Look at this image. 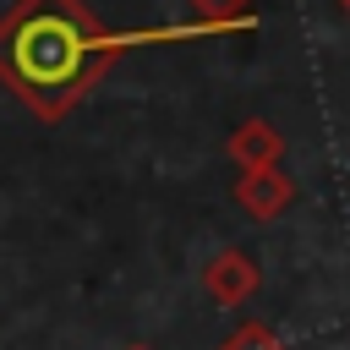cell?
<instances>
[{
	"label": "cell",
	"mask_w": 350,
	"mask_h": 350,
	"mask_svg": "<svg viewBox=\"0 0 350 350\" xmlns=\"http://www.w3.org/2000/svg\"><path fill=\"white\" fill-rule=\"evenodd\" d=\"M191 33H219V27L191 22V27L115 33L82 0H11L0 16V82L22 109L55 126L98 88V77L120 55L164 38H191Z\"/></svg>",
	"instance_id": "1"
},
{
	"label": "cell",
	"mask_w": 350,
	"mask_h": 350,
	"mask_svg": "<svg viewBox=\"0 0 350 350\" xmlns=\"http://www.w3.org/2000/svg\"><path fill=\"white\" fill-rule=\"evenodd\" d=\"M257 262L241 252V246H230V252H219V257H208V268H202V290L219 301V306H241L252 290H257Z\"/></svg>",
	"instance_id": "2"
},
{
	"label": "cell",
	"mask_w": 350,
	"mask_h": 350,
	"mask_svg": "<svg viewBox=\"0 0 350 350\" xmlns=\"http://www.w3.org/2000/svg\"><path fill=\"white\" fill-rule=\"evenodd\" d=\"M290 197H295V186L279 175V164L241 170V180H235V202H241L246 213H257V219H273V213H279Z\"/></svg>",
	"instance_id": "3"
},
{
	"label": "cell",
	"mask_w": 350,
	"mask_h": 350,
	"mask_svg": "<svg viewBox=\"0 0 350 350\" xmlns=\"http://www.w3.org/2000/svg\"><path fill=\"white\" fill-rule=\"evenodd\" d=\"M279 153H284V137H279L268 120H241V126L230 131V159H235L241 170L279 164Z\"/></svg>",
	"instance_id": "4"
},
{
	"label": "cell",
	"mask_w": 350,
	"mask_h": 350,
	"mask_svg": "<svg viewBox=\"0 0 350 350\" xmlns=\"http://www.w3.org/2000/svg\"><path fill=\"white\" fill-rule=\"evenodd\" d=\"M197 5V16L202 22H213L219 33H230V27H246L252 22V0H191Z\"/></svg>",
	"instance_id": "5"
},
{
	"label": "cell",
	"mask_w": 350,
	"mask_h": 350,
	"mask_svg": "<svg viewBox=\"0 0 350 350\" xmlns=\"http://www.w3.org/2000/svg\"><path fill=\"white\" fill-rule=\"evenodd\" d=\"M219 350H284L279 339H273V328H262V323H246V328H235Z\"/></svg>",
	"instance_id": "6"
},
{
	"label": "cell",
	"mask_w": 350,
	"mask_h": 350,
	"mask_svg": "<svg viewBox=\"0 0 350 350\" xmlns=\"http://www.w3.org/2000/svg\"><path fill=\"white\" fill-rule=\"evenodd\" d=\"M339 5H345V16H350V0H339Z\"/></svg>",
	"instance_id": "7"
},
{
	"label": "cell",
	"mask_w": 350,
	"mask_h": 350,
	"mask_svg": "<svg viewBox=\"0 0 350 350\" xmlns=\"http://www.w3.org/2000/svg\"><path fill=\"white\" fill-rule=\"evenodd\" d=\"M126 350H148V345H126Z\"/></svg>",
	"instance_id": "8"
}]
</instances>
